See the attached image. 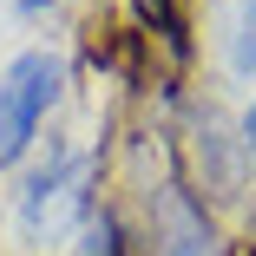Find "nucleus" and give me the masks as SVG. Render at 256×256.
Wrapping results in <instances>:
<instances>
[{"mask_svg": "<svg viewBox=\"0 0 256 256\" xmlns=\"http://www.w3.org/2000/svg\"><path fill=\"white\" fill-rule=\"evenodd\" d=\"M53 98H60V66L46 53H20L7 66V79H0V164H14L33 144L40 118L53 112Z\"/></svg>", "mask_w": 256, "mask_h": 256, "instance_id": "nucleus-1", "label": "nucleus"}, {"mask_svg": "<svg viewBox=\"0 0 256 256\" xmlns=\"http://www.w3.org/2000/svg\"><path fill=\"white\" fill-rule=\"evenodd\" d=\"M20 7H46V0H20Z\"/></svg>", "mask_w": 256, "mask_h": 256, "instance_id": "nucleus-5", "label": "nucleus"}, {"mask_svg": "<svg viewBox=\"0 0 256 256\" xmlns=\"http://www.w3.org/2000/svg\"><path fill=\"white\" fill-rule=\"evenodd\" d=\"M236 66H256V0H243V20H236Z\"/></svg>", "mask_w": 256, "mask_h": 256, "instance_id": "nucleus-4", "label": "nucleus"}, {"mask_svg": "<svg viewBox=\"0 0 256 256\" xmlns=\"http://www.w3.org/2000/svg\"><path fill=\"white\" fill-rule=\"evenodd\" d=\"M151 256H224L217 230L204 224V204L178 184H164L151 197Z\"/></svg>", "mask_w": 256, "mask_h": 256, "instance_id": "nucleus-3", "label": "nucleus"}, {"mask_svg": "<svg viewBox=\"0 0 256 256\" xmlns=\"http://www.w3.org/2000/svg\"><path fill=\"white\" fill-rule=\"evenodd\" d=\"M79 184H86V164H79V158H53L46 171H33V178H26V197H20L26 236H60L66 224L92 217V197H86Z\"/></svg>", "mask_w": 256, "mask_h": 256, "instance_id": "nucleus-2", "label": "nucleus"}]
</instances>
